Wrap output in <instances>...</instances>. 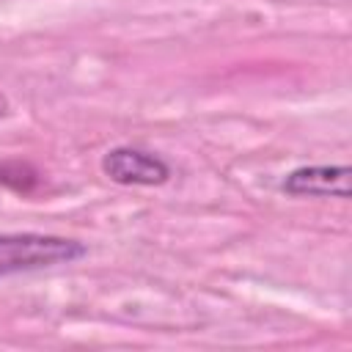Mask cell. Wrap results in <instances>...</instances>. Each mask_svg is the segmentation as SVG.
<instances>
[{
	"label": "cell",
	"mask_w": 352,
	"mask_h": 352,
	"mask_svg": "<svg viewBox=\"0 0 352 352\" xmlns=\"http://www.w3.org/2000/svg\"><path fill=\"white\" fill-rule=\"evenodd\" d=\"M85 256V245L52 234H0V278L16 272L47 270L58 264H72Z\"/></svg>",
	"instance_id": "1"
},
{
	"label": "cell",
	"mask_w": 352,
	"mask_h": 352,
	"mask_svg": "<svg viewBox=\"0 0 352 352\" xmlns=\"http://www.w3.org/2000/svg\"><path fill=\"white\" fill-rule=\"evenodd\" d=\"M102 173L124 187H154L170 179V165L154 151L135 146H116L102 157Z\"/></svg>",
	"instance_id": "2"
},
{
	"label": "cell",
	"mask_w": 352,
	"mask_h": 352,
	"mask_svg": "<svg viewBox=\"0 0 352 352\" xmlns=\"http://www.w3.org/2000/svg\"><path fill=\"white\" fill-rule=\"evenodd\" d=\"M349 165H302L283 176L280 190L292 198H349Z\"/></svg>",
	"instance_id": "3"
},
{
	"label": "cell",
	"mask_w": 352,
	"mask_h": 352,
	"mask_svg": "<svg viewBox=\"0 0 352 352\" xmlns=\"http://www.w3.org/2000/svg\"><path fill=\"white\" fill-rule=\"evenodd\" d=\"M0 184L16 192H30L38 184V173L33 170V165L22 160H8V162H0Z\"/></svg>",
	"instance_id": "4"
},
{
	"label": "cell",
	"mask_w": 352,
	"mask_h": 352,
	"mask_svg": "<svg viewBox=\"0 0 352 352\" xmlns=\"http://www.w3.org/2000/svg\"><path fill=\"white\" fill-rule=\"evenodd\" d=\"M8 110H11V104H8V96L0 91V118H6V116H8Z\"/></svg>",
	"instance_id": "5"
}]
</instances>
